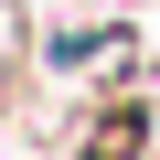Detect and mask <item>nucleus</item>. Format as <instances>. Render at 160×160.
<instances>
[{
    "instance_id": "1",
    "label": "nucleus",
    "mask_w": 160,
    "mask_h": 160,
    "mask_svg": "<svg viewBox=\"0 0 160 160\" xmlns=\"http://www.w3.org/2000/svg\"><path fill=\"white\" fill-rule=\"evenodd\" d=\"M139 139H149V118H139V107H118V118H107V128H96V149H86V160H128V149H139Z\"/></svg>"
}]
</instances>
